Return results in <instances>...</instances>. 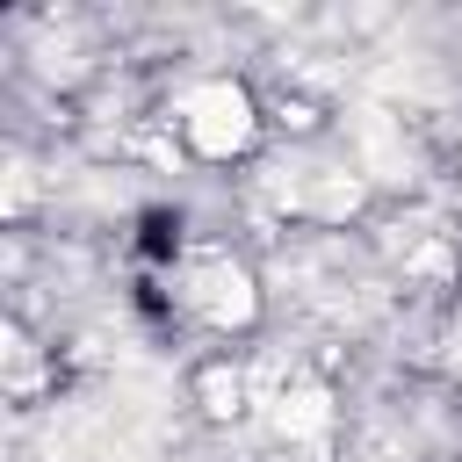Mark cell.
<instances>
[{
	"instance_id": "1",
	"label": "cell",
	"mask_w": 462,
	"mask_h": 462,
	"mask_svg": "<svg viewBox=\"0 0 462 462\" xmlns=\"http://www.w3.org/2000/svg\"><path fill=\"white\" fill-rule=\"evenodd\" d=\"M180 130H188V144L202 152V159H231L238 144H245V130H253V116H245V94L238 87H195L188 101H180Z\"/></svg>"
},
{
	"instance_id": "2",
	"label": "cell",
	"mask_w": 462,
	"mask_h": 462,
	"mask_svg": "<svg viewBox=\"0 0 462 462\" xmlns=\"http://www.w3.org/2000/svg\"><path fill=\"white\" fill-rule=\"evenodd\" d=\"M238 397H245V390H238V375H231V368H209V375H202V411H209V419H231V411H238Z\"/></svg>"
}]
</instances>
